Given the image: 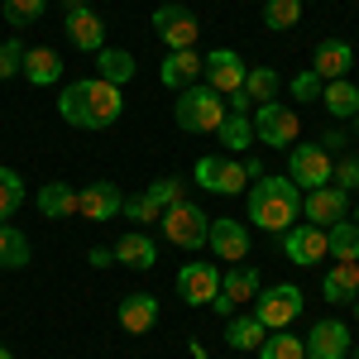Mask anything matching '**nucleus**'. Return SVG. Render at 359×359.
Returning a JSON list of instances; mask_svg holds the SVG:
<instances>
[{"instance_id": "obj_1", "label": "nucleus", "mask_w": 359, "mask_h": 359, "mask_svg": "<svg viewBox=\"0 0 359 359\" xmlns=\"http://www.w3.org/2000/svg\"><path fill=\"white\" fill-rule=\"evenodd\" d=\"M120 111H125L120 86L101 82V77H77V82L62 86V96H57V115L67 125H77V130H111L115 120H120Z\"/></svg>"}, {"instance_id": "obj_2", "label": "nucleus", "mask_w": 359, "mask_h": 359, "mask_svg": "<svg viewBox=\"0 0 359 359\" xmlns=\"http://www.w3.org/2000/svg\"><path fill=\"white\" fill-rule=\"evenodd\" d=\"M249 221L259 225L264 235H283L302 221V192L292 187V177H259L249 187Z\"/></svg>"}, {"instance_id": "obj_3", "label": "nucleus", "mask_w": 359, "mask_h": 359, "mask_svg": "<svg viewBox=\"0 0 359 359\" xmlns=\"http://www.w3.org/2000/svg\"><path fill=\"white\" fill-rule=\"evenodd\" d=\"M172 120H177V130H187V135H216L225 120V96H216L206 82H192L177 91V106H172Z\"/></svg>"}, {"instance_id": "obj_4", "label": "nucleus", "mask_w": 359, "mask_h": 359, "mask_svg": "<svg viewBox=\"0 0 359 359\" xmlns=\"http://www.w3.org/2000/svg\"><path fill=\"white\" fill-rule=\"evenodd\" d=\"M158 225H163L168 240H172L177 249H187V254L206 249V235H211V216H206L201 206H192V201H177V206H168L163 216H158Z\"/></svg>"}, {"instance_id": "obj_5", "label": "nucleus", "mask_w": 359, "mask_h": 359, "mask_svg": "<svg viewBox=\"0 0 359 359\" xmlns=\"http://www.w3.org/2000/svg\"><path fill=\"white\" fill-rule=\"evenodd\" d=\"M249 125H254V144H269V149H292V144H297V135H302L297 111H292V106H278V101L254 106Z\"/></svg>"}, {"instance_id": "obj_6", "label": "nucleus", "mask_w": 359, "mask_h": 359, "mask_svg": "<svg viewBox=\"0 0 359 359\" xmlns=\"http://www.w3.org/2000/svg\"><path fill=\"white\" fill-rule=\"evenodd\" d=\"M192 177L216 196H235V192H245V182H249L245 158H235V154H201Z\"/></svg>"}, {"instance_id": "obj_7", "label": "nucleus", "mask_w": 359, "mask_h": 359, "mask_svg": "<svg viewBox=\"0 0 359 359\" xmlns=\"http://www.w3.org/2000/svg\"><path fill=\"white\" fill-rule=\"evenodd\" d=\"M254 316H259L269 331L292 326V321L302 316V287H297V283H273L269 292L259 287V297H254Z\"/></svg>"}, {"instance_id": "obj_8", "label": "nucleus", "mask_w": 359, "mask_h": 359, "mask_svg": "<svg viewBox=\"0 0 359 359\" xmlns=\"http://www.w3.org/2000/svg\"><path fill=\"white\" fill-rule=\"evenodd\" d=\"M331 168H335V158L321 144H292V149H287V177H292L297 192L326 187V182H331Z\"/></svg>"}, {"instance_id": "obj_9", "label": "nucleus", "mask_w": 359, "mask_h": 359, "mask_svg": "<svg viewBox=\"0 0 359 359\" xmlns=\"http://www.w3.org/2000/svg\"><path fill=\"white\" fill-rule=\"evenodd\" d=\"M216 292H221V269L211 259H192L177 269V297L187 306H211Z\"/></svg>"}, {"instance_id": "obj_10", "label": "nucleus", "mask_w": 359, "mask_h": 359, "mask_svg": "<svg viewBox=\"0 0 359 359\" xmlns=\"http://www.w3.org/2000/svg\"><path fill=\"white\" fill-rule=\"evenodd\" d=\"M154 34L163 39L168 53H172V48H192L201 29H196V15L182 5V0H168V5H158V10H154Z\"/></svg>"}, {"instance_id": "obj_11", "label": "nucleus", "mask_w": 359, "mask_h": 359, "mask_svg": "<svg viewBox=\"0 0 359 359\" xmlns=\"http://www.w3.org/2000/svg\"><path fill=\"white\" fill-rule=\"evenodd\" d=\"M245 57L235 53V48H216V53L201 57V77L206 86L216 91V96H235V91H245Z\"/></svg>"}, {"instance_id": "obj_12", "label": "nucleus", "mask_w": 359, "mask_h": 359, "mask_svg": "<svg viewBox=\"0 0 359 359\" xmlns=\"http://www.w3.org/2000/svg\"><path fill=\"white\" fill-rule=\"evenodd\" d=\"M283 254H287V264H297V269H316V264L331 254V249H326V230L297 221L292 230H283Z\"/></svg>"}, {"instance_id": "obj_13", "label": "nucleus", "mask_w": 359, "mask_h": 359, "mask_svg": "<svg viewBox=\"0 0 359 359\" xmlns=\"http://www.w3.org/2000/svg\"><path fill=\"white\" fill-rule=\"evenodd\" d=\"M254 297H259V269L254 264H235L230 273H221V292H216L211 311L216 316H230L240 302H254Z\"/></svg>"}, {"instance_id": "obj_14", "label": "nucleus", "mask_w": 359, "mask_h": 359, "mask_svg": "<svg viewBox=\"0 0 359 359\" xmlns=\"http://www.w3.org/2000/svg\"><path fill=\"white\" fill-rule=\"evenodd\" d=\"M350 192H340L335 182H326V187H311V192H302V216H306V225H335V221H345V201Z\"/></svg>"}, {"instance_id": "obj_15", "label": "nucleus", "mask_w": 359, "mask_h": 359, "mask_svg": "<svg viewBox=\"0 0 359 359\" xmlns=\"http://www.w3.org/2000/svg\"><path fill=\"white\" fill-rule=\"evenodd\" d=\"M120 206H125V192L115 182H86L77 192V216H86V221H115Z\"/></svg>"}, {"instance_id": "obj_16", "label": "nucleus", "mask_w": 359, "mask_h": 359, "mask_svg": "<svg viewBox=\"0 0 359 359\" xmlns=\"http://www.w3.org/2000/svg\"><path fill=\"white\" fill-rule=\"evenodd\" d=\"M302 345H306V359H345L355 340L345 331V321H316Z\"/></svg>"}, {"instance_id": "obj_17", "label": "nucleus", "mask_w": 359, "mask_h": 359, "mask_svg": "<svg viewBox=\"0 0 359 359\" xmlns=\"http://www.w3.org/2000/svg\"><path fill=\"white\" fill-rule=\"evenodd\" d=\"M115 321H120L125 335L154 331V326H158V297H154V292H130V297L120 302V311H115Z\"/></svg>"}, {"instance_id": "obj_18", "label": "nucleus", "mask_w": 359, "mask_h": 359, "mask_svg": "<svg viewBox=\"0 0 359 359\" xmlns=\"http://www.w3.org/2000/svg\"><path fill=\"white\" fill-rule=\"evenodd\" d=\"M350 67H355V48H350L345 39H321V43H316V57H311V72H316L321 82H335V77H350Z\"/></svg>"}, {"instance_id": "obj_19", "label": "nucleus", "mask_w": 359, "mask_h": 359, "mask_svg": "<svg viewBox=\"0 0 359 359\" xmlns=\"http://www.w3.org/2000/svg\"><path fill=\"white\" fill-rule=\"evenodd\" d=\"M206 245H211V254L216 259H249V230H245V221H211V235H206Z\"/></svg>"}, {"instance_id": "obj_20", "label": "nucleus", "mask_w": 359, "mask_h": 359, "mask_svg": "<svg viewBox=\"0 0 359 359\" xmlns=\"http://www.w3.org/2000/svg\"><path fill=\"white\" fill-rule=\"evenodd\" d=\"M67 39L82 48V53H101L106 48V20L86 5V10H72L67 15Z\"/></svg>"}, {"instance_id": "obj_21", "label": "nucleus", "mask_w": 359, "mask_h": 359, "mask_svg": "<svg viewBox=\"0 0 359 359\" xmlns=\"http://www.w3.org/2000/svg\"><path fill=\"white\" fill-rule=\"evenodd\" d=\"M115 264H125V269H154L158 264V245H154V235H144V230H130V235H120L115 240Z\"/></svg>"}, {"instance_id": "obj_22", "label": "nucleus", "mask_w": 359, "mask_h": 359, "mask_svg": "<svg viewBox=\"0 0 359 359\" xmlns=\"http://www.w3.org/2000/svg\"><path fill=\"white\" fill-rule=\"evenodd\" d=\"M321 297L326 302H355L359 297V259H335V269L321 278Z\"/></svg>"}, {"instance_id": "obj_23", "label": "nucleus", "mask_w": 359, "mask_h": 359, "mask_svg": "<svg viewBox=\"0 0 359 359\" xmlns=\"http://www.w3.org/2000/svg\"><path fill=\"white\" fill-rule=\"evenodd\" d=\"M158 77H163V86H172V91L201 82V53H196V48H172V53L163 57V67H158Z\"/></svg>"}, {"instance_id": "obj_24", "label": "nucleus", "mask_w": 359, "mask_h": 359, "mask_svg": "<svg viewBox=\"0 0 359 359\" xmlns=\"http://www.w3.org/2000/svg\"><path fill=\"white\" fill-rule=\"evenodd\" d=\"M20 77H25L29 86H53V82H62V57H57L53 48H25Z\"/></svg>"}, {"instance_id": "obj_25", "label": "nucleus", "mask_w": 359, "mask_h": 359, "mask_svg": "<svg viewBox=\"0 0 359 359\" xmlns=\"http://www.w3.org/2000/svg\"><path fill=\"white\" fill-rule=\"evenodd\" d=\"M264 335H269V326H264L254 311H249V316H225V345H230V350H259Z\"/></svg>"}, {"instance_id": "obj_26", "label": "nucleus", "mask_w": 359, "mask_h": 359, "mask_svg": "<svg viewBox=\"0 0 359 359\" xmlns=\"http://www.w3.org/2000/svg\"><path fill=\"white\" fill-rule=\"evenodd\" d=\"M39 211H43L48 221L77 216V187H67V182H43V187H39Z\"/></svg>"}, {"instance_id": "obj_27", "label": "nucleus", "mask_w": 359, "mask_h": 359, "mask_svg": "<svg viewBox=\"0 0 359 359\" xmlns=\"http://www.w3.org/2000/svg\"><path fill=\"white\" fill-rule=\"evenodd\" d=\"M321 101H326V111L340 115V120H355L359 115V86L350 77H335V82L321 86Z\"/></svg>"}, {"instance_id": "obj_28", "label": "nucleus", "mask_w": 359, "mask_h": 359, "mask_svg": "<svg viewBox=\"0 0 359 359\" xmlns=\"http://www.w3.org/2000/svg\"><path fill=\"white\" fill-rule=\"evenodd\" d=\"M96 72H101V82L125 86L139 67H135V53H125V48H101V53H96Z\"/></svg>"}, {"instance_id": "obj_29", "label": "nucleus", "mask_w": 359, "mask_h": 359, "mask_svg": "<svg viewBox=\"0 0 359 359\" xmlns=\"http://www.w3.org/2000/svg\"><path fill=\"white\" fill-rule=\"evenodd\" d=\"M278 91H283V77H278L273 67H249V72H245L249 106H269V101H278Z\"/></svg>"}, {"instance_id": "obj_30", "label": "nucleus", "mask_w": 359, "mask_h": 359, "mask_svg": "<svg viewBox=\"0 0 359 359\" xmlns=\"http://www.w3.org/2000/svg\"><path fill=\"white\" fill-rule=\"evenodd\" d=\"M221 144H225V154H245L249 144H254V125H249V115H235V111H225V120H221Z\"/></svg>"}, {"instance_id": "obj_31", "label": "nucleus", "mask_w": 359, "mask_h": 359, "mask_svg": "<svg viewBox=\"0 0 359 359\" xmlns=\"http://www.w3.org/2000/svg\"><path fill=\"white\" fill-rule=\"evenodd\" d=\"M326 249H331V259H359V225L355 221L326 225Z\"/></svg>"}, {"instance_id": "obj_32", "label": "nucleus", "mask_w": 359, "mask_h": 359, "mask_svg": "<svg viewBox=\"0 0 359 359\" xmlns=\"http://www.w3.org/2000/svg\"><path fill=\"white\" fill-rule=\"evenodd\" d=\"M29 264V240L15 225L0 221V269H25Z\"/></svg>"}, {"instance_id": "obj_33", "label": "nucleus", "mask_w": 359, "mask_h": 359, "mask_svg": "<svg viewBox=\"0 0 359 359\" xmlns=\"http://www.w3.org/2000/svg\"><path fill=\"white\" fill-rule=\"evenodd\" d=\"M25 206V177L15 168H0V221H10Z\"/></svg>"}, {"instance_id": "obj_34", "label": "nucleus", "mask_w": 359, "mask_h": 359, "mask_svg": "<svg viewBox=\"0 0 359 359\" xmlns=\"http://www.w3.org/2000/svg\"><path fill=\"white\" fill-rule=\"evenodd\" d=\"M0 10H5V25H15V29H29V25H39V20H43V10H48V0H5Z\"/></svg>"}, {"instance_id": "obj_35", "label": "nucleus", "mask_w": 359, "mask_h": 359, "mask_svg": "<svg viewBox=\"0 0 359 359\" xmlns=\"http://www.w3.org/2000/svg\"><path fill=\"white\" fill-rule=\"evenodd\" d=\"M254 355L259 359H306V345L297 335H264V345Z\"/></svg>"}, {"instance_id": "obj_36", "label": "nucleus", "mask_w": 359, "mask_h": 359, "mask_svg": "<svg viewBox=\"0 0 359 359\" xmlns=\"http://www.w3.org/2000/svg\"><path fill=\"white\" fill-rule=\"evenodd\" d=\"M302 20V0H264V25L269 29H292Z\"/></svg>"}, {"instance_id": "obj_37", "label": "nucleus", "mask_w": 359, "mask_h": 359, "mask_svg": "<svg viewBox=\"0 0 359 359\" xmlns=\"http://www.w3.org/2000/svg\"><path fill=\"white\" fill-rule=\"evenodd\" d=\"M182 187H187V182H182V177H158V182H149V201H154V206H158V211H168V206H177V201H187V192H182Z\"/></svg>"}, {"instance_id": "obj_38", "label": "nucleus", "mask_w": 359, "mask_h": 359, "mask_svg": "<svg viewBox=\"0 0 359 359\" xmlns=\"http://www.w3.org/2000/svg\"><path fill=\"white\" fill-rule=\"evenodd\" d=\"M20 67H25V43H20V39H5V43H0V82L20 77Z\"/></svg>"}, {"instance_id": "obj_39", "label": "nucleus", "mask_w": 359, "mask_h": 359, "mask_svg": "<svg viewBox=\"0 0 359 359\" xmlns=\"http://www.w3.org/2000/svg\"><path fill=\"white\" fill-rule=\"evenodd\" d=\"M331 182L340 187V192H359V158H355V154L335 158V168H331Z\"/></svg>"}, {"instance_id": "obj_40", "label": "nucleus", "mask_w": 359, "mask_h": 359, "mask_svg": "<svg viewBox=\"0 0 359 359\" xmlns=\"http://www.w3.org/2000/svg\"><path fill=\"white\" fill-rule=\"evenodd\" d=\"M120 216L125 221H135V225H149V221H158L163 211L149 201V196H125V206H120Z\"/></svg>"}, {"instance_id": "obj_41", "label": "nucleus", "mask_w": 359, "mask_h": 359, "mask_svg": "<svg viewBox=\"0 0 359 359\" xmlns=\"http://www.w3.org/2000/svg\"><path fill=\"white\" fill-rule=\"evenodd\" d=\"M321 77H316V72H311V67H306V72H297V77H292V86H287V91H292V101H321Z\"/></svg>"}, {"instance_id": "obj_42", "label": "nucleus", "mask_w": 359, "mask_h": 359, "mask_svg": "<svg viewBox=\"0 0 359 359\" xmlns=\"http://www.w3.org/2000/svg\"><path fill=\"white\" fill-rule=\"evenodd\" d=\"M86 264H91V269H111V264H115V249L96 245V249H91V254H86Z\"/></svg>"}, {"instance_id": "obj_43", "label": "nucleus", "mask_w": 359, "mask_h": 359, "mask_svg": "<svg viewBox=\"0 0 359 359\" xmlns=\"http://www.w3.org/2000/svg\"><path fill=\"white\" fill-rule=\"evenodd\" d=\"M321 149H326V154H340V149H345V130H326V135H321Z\"/></svg>"}, {"instance_id": "obj_44", "label": "nucleus", "mask_w": 359, "mask_h": 359, "mask_svg": "<svg viewBox=\"0 0 359 359\" xmlns=\"http://www.w3.org/2000/svg\"><path fill=\"white\" fill-rule=\"evenodd\" d=\"M62 10L72 15V10H86V0H62Z\"/></svg>"}, {"instance_id": "obj_45", "label": "nucleus", "mask_w": 359, "mask_h": 359, "mask_svg": "<svg viewBox=\"0 0 359 359\" xmlns=\"http://www.w3.org/2000/svg\"><path fill=\"white\" fill-rule=\"evenodd\" d=\"M192 359H206V350H201V345H196V340H192Z\"/></svg>"}, {"instance_id": "obj_46", "label": "nucleus", "mask_w": 359, "mask_h": 359, "mask_svg": "<svg viewBox=\"0 0 359 359\" xmlns=\"http://www.w3.org/2000/svg\"><path fill=\"white\" fill-rule=\"evenodd\" d=\"M0 359H15V355H10V350H5V345H0Z\"/></svg>"}, {"instance_id": "obj_47", "label": "nucleus", "mask_w": 359, "mask_h": 359, "mask_svg": "<svg viewBox=\"0 0 359 359\" xmlns=\"http://www.w3.org/2000/svg\"><path fill=\"white\" fill-rule=\"evenodd\" d=\"M350 359H359V345H350Z\"/></svg>"}, {"instance_id": "obj_48", "label": "nucleus", "mask_w": 359, "mask_h": 359, "mask_svg": "<svg viewBox=\"0 0 359 359\" xmlns=\"http://www.w3.org/2000/svg\"><path fill=\"white\" fill-rule=\"evenodd\" d=\"M355 321H359V297H355Z\"/></svg>"}, {"instance_id": "obj_49", "label": "nucleus", "mask_w": 359, "mask_h": 359, "mask_svg": "<svg viewBox=\"0 0 359 359\" xmlns=\"http://www.w3.org/2000/svg\"><path fill=\"white\" fill-rule=\"evenodd\" d=\"M355 130H359V115H355Z\"/></svg>"}, {"instance_id": "obj_50", "label": "nucleus", "mask_w": 359, "mask_h": 359, "mask_svg": "<svg viewBox=\"0 0 359 359\" xmlns=\"http://www.w3.org/2000/svg\"><path fill=\"white\" fill-rule=\"evenodd\" d=\"M355 225H359V211H355Z\"/></svg>"}]
</instances>
